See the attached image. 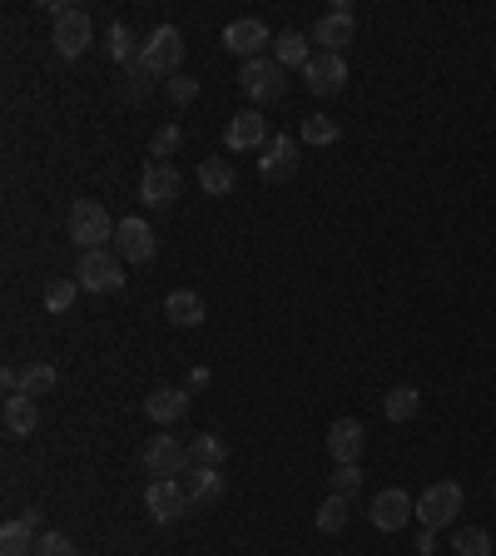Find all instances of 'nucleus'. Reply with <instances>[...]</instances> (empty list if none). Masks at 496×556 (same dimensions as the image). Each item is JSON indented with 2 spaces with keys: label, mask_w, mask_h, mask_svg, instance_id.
<instances>
[{
  "label": "nucleus",
  "mask_w": 496,
  "mask_h": 556,
  "mask_svg": "<svg viewBox=\"0 0 496 556\" xmlns=\"http://www.w3.org/2000/svg\"><path fill=\"white\" fill-rule=\"evenodd\" d=\"M50 15H55V50H60L65 60L85 55V50H90V40H95L90 15H85L80 5H65V0H50Z\"/></svg>",
  "instance_id": "7ed1b4c3"
},
{
  "label": "nucleus",
  "mask_w": 496,
  "mask_h": 556,
  "mask_svg": "<svg viewBox=\"0 0 496 556\" xmlns=\"http://www.w3.org/2000/svg\"><path fill=\"white\" fill-rule=\"evenodd\" d=\"M328 487H333V497H348V502H353V492L363 487V467H358V462H338L333 477H328Z\"/></svg>",
  "instance_id": "473e14b6"
},
{
  "label": "nucleus",
  "mask_w": 496,
  "mask_h": 556,
  "mask_svg": "<svg viewBox=\"0 0 496 556\" xmlns=\"http://www.w3.org/2000/svg\"><path fill=\"white\" fill-rule=\"evenodd\" d=\"M234 184H239V174H234L229 159H204V164H199V189H204V194L224 199V194H234Z\"/></svg>",
  "instance_id": "4be33fe9"
},
{
  "label": "nucleus",
  "mask_w": 496,
  "mask_h": 556,
  "mask_svg": "<svg viewBox=\"0 0 496 556\" xmlns=\"http://www.w3.org/2000/svg\"><path fill=\"white\" fill-rule=\"evenodd\" d=\"M258 174L268 184H288L298 174V139L293 135H273L263 144V159H258Z\"/></svg>",
  "instance_id": "9b49d317"
},
{
  "label": "nucleus",
  "mask_w": 496,
  "mask_h": 556,
  "mask_svg": "<svg viewBox=\"0 0 496 556\" xmlns=\"http://www.w3.org/2000/svg\"><path fill=\"white\" fill-rule=\"evenodd\" d=\"M164 313H169V323H179V328H199V323H204V298H199L194 288H174V293L164 298Z\"/></svg>",
  "instance_id": "412c9836"
},
{
  "label": "nucleus",
  "mask_w": 496,
  "mask_h": 556,
  "mask_svg": "<svg viewBox=\"0 0 496 556\" xmlns=\"http://www.w3.org/2000/svg\"><path fill=\"white\" fill-rule=\"evenodd\" d=\"M179 60H184V35H179V25L149 30V40H144V65H149L154 75H179Z\"/></svg>",
  "instance_id": "0eeeda50"
},
{
  "label": "nucleus",
  "mask_w": 496,
  "mask_h": 556,
  "mask_svg": "<svg viewBox=\"0 0 496 556\" xmlns=\"http://www.w3.org/2000/svg\"><path fill=\"white\" fill-rule=\"evenodd\" d=\"M189 452H194V462H204V467H219L224 457H229V442L224 437H189Z\"/></svg>",
  "instance_id": "2f4dec72"
},
{
  "label": "nucleus",
  "mask_w": 496,
  "mask_h": 556,
  "mask_svg": "<svg viewBox=\"0 0 496 556\" xmlns=\"http://www.w3.org/2000/svg\"><path fill=\"white\" fill-rule=\"evenodd\" d=\"M55 383H60L55 363H30V368H20V398H45V393H55Z\"/></svg>",
  "instance_id": "a878e982"
},
{
  "label": "nucleus",
  "mask_w": 496,
  "mask_h": 556,
  "mask_svg": "<svg viewBox=\"0 0 496 556\" xmlns=\"http://www.w3.org/2000/svg\"><path fill=\"white\" fill-rule=\"evenodd\" d=\"M224 50H229V55H244V60H258V55L268 50V25H263V20H229Z\"/></svg>",
  "instance_id": "dca6fc26"
},
{
  "label": "nucleus",
  "mask_w": 496,
  "mask_h": 556,
  "mask_svg": "<svg viewBox=\"0 0 496 556\" xmlns=\"http://www.w3.org/2000/svg\"><path fill=\"white\" fill-rule=\"evenodd\" d=\"M0 383H5V393L15 398V393H20V368H5V373H0Z\"/></svg>",
  "instance_id": "4c0bfd02"
},
{
  "label": "nucleus",
  "mask_w": 496,
  "mask_h": 556,
  "mask_svg": "<svg viewBox=\"0 0 496 556\" xmlns=\"http://www.w3.org/2000/svg\"><path fill=\"white\" fill-rule=\"evenodd\" d=\"M179 149H184V130H179V125H159V130L149 135V159H154V164H169Z\"/></svg>",
  "instance_id": "cd10ccee"
},
{
  "label": "nucleus",
  "mask_w": 496,
  "mask_h": 556,
  "mask_svg": "<svg viewBox=\"0 0 496 556\" xmlns=\"http://www.w3.org/2000/svg\"><path fill=\"white\" fill-rule=\"evenodd\" d=\"M124 80H129V95H144V90H149V80H154V70L144 65V55H139L134 65H124Z\"/></svg>",
  "instance_id": "c9c22d12"
},
{
  "label": "nucleus",
  "mask_w": 496,
  "mask_h": 556,
  "mask_svg": "<svg viewBox=\"0 0 496 556\" xmlns=\"http://www.w3.org/2000/svg\"><path fill=\"white\" fill-rule=\"evenodd\" d=\"M30 556H80V552H75V542L65 532H40V542H35Z\"/></svg>",
  "instance_id": "f704fd0d"
},
{
  "label": "nucleus",
  "mask_w": 496,
  "mask_h": 556,
  "mask_svg": "<svg viewBox=\"0 0 496 556\" xmlns=\"http://www.w3.org/2000/svg\"><path fill=\"white\" fill-rule=\"evenodd\" d=\"M313 522H318V532H323V537H338V532L348 527V497H328V502L318 507V517H313Z\"/></svg>",
  "instance_id": "c756f323"
},
{
  "label": "nucleus",
  "mask_w": 496,
  "mask_h": 556,
  "mask_svg": "<svg viewBox=\"0 0 496 556\" xmlns=\"http://www.w3.org/2000/svg\"><path fill=\"white\" fill-rule=\"evenodd\" d=\"M239 85H244L248 100H283V90H288V80H283V65L278 60H268V55H258V60H244V70H239Z\"/></svg>",
  "instance_id": "39448f33"
},
{
  "label": "nucleus",
  "mask_w": 496,
  "mask_h": 556,
  "mask_svg": "<svg viewBox=\"0 0 496 556\" xmlns=\"http://www.w3.org/2000/svg\"><path fill=\"white\" fill-rule=\"evenodd\" d=\"M353 35H358V20H353L348 5H333V10L313 25V40H318L328 55H343V45H353Z\"/></svg>",
  "instance_id": "ddd939ff"
},
{
  "label": "nucleus",
  "mask_w": 496,
  "mask_h": 556,
  "mask_svg": "<svg viewBox=\"0 0 496 556\" xmlns=\"http://www.w3.org/2000/svg\"><path fill=\"white\" fill-rule=\"evenodd\" d=\"M5 427L15 432V437H30L35 427H40V403L35 398H5Z\"/></svg>",
  "instance_id": "393cba45"
},
{
  "label": "nucleus",
  "mask_w": 496,
  "mask_h": 556,
  "mask_svg": "<svg viewBox=\"0 0 496 556\" xmlns=\"http://www.w3.org/2000/svg\"><path fill=\"white\" fill-rule=\"evenodd\" d=\"M338 135H343V130H338V120H333V115H308V120H303V130H298V139H303L308 149L338 144Z\"/></svg>",
  "instance_id": "bb28decb"
},
{
  "label": "nucleus",
  "mask_w": 496,
  "mask_h": 556,
  "mask_svg": "<svg viewBox=\"0 0 496 556\" xmlns=\"http://www.w3.org/2000/svg\"><path fill=\"white\" fill-rule=\"evenodd\" d=\"M110 55H115L120 65H134V60L144 55V45L134 40V30H129V25H110Z\"/></svg>",
  "instance_id": "7c9ffc66"
},
{
  "label": "nucleus",
  "mask_w": 496,
  "mask_h": 556,
  "mask_svg": "<svg viewBox=\"0 0 496 556\" xmlns=\"http://www.w3.org/2000/svg\"><path fill=\"white\" fill-rule=\"evenodd\" d=\"M382 413H387V422H412V417L422 413V393H417V388H407V383H397V388H387Z\"/></svg>",
  "instance_id": "b1692460"
},
{
  "label": "nucleus",
  "mask_w": 496,
  "mask_h": 556,
  "mask_svg": "<svg viewBox=\"0 0 496 556\" xmlns=\"http://www.w3.org/2000/svg\"><path fill=\"white\" fill-rule=\"evenodd\" d=\"M368 517H372V527H377V532H387V537H392V532H402V527L417 517V497H407L402 487H387V492H377V497H372Z\"/></svg>",
  "instance_id": "1a4fd4ad"
},
{
  "label": "nucleus",
  "mask_w": 496,
  "mask_h": 556,
  "mask_svg": "<svg viewBox=\"0 0 496 556\" xmlns=\"http://www.w3.org/2000/svg\"><path fill=\"white\" fill-rule=\"evenodd\" d=\"M184 413H189V393H184V388H154V393L144 398V417L159 422V427H174Z\"/></svg>",
  "instance_id": "6ab92c4d"
},
{
  "label": "nucleus",
  "mask_w": 496,
  "mask_h": 556,
  "mask_svg": "<svg viewBox=\"0 0 496 556\" xmlns=\"http://www.w3.org/2000/svg\"><path fill=\"white\" fill-rule=\"evenodd\" d=\"M268 120L258 115V110H244V115H234L229 120V130H224V144H229V154H244V149H263L268 144Z\"/></svg>",
  "instance_id": "2eb2a0df"
},
{
  "label": "nucleus",
  "mask_w": 496,
  "mask_h": 556,
  "mask_svg": "<svg viewBox=\"0 0 496 556\" xmlns=\"http://www.w3.org/2000/svg\"><path fill=\"white\" fill-rule=\"evenodd\" d=\"M189 462H194V452H189L179 437H149V447H144L149 477H179Z\"/></svg>",
  "instance_id": "f8f14e48"
},
{
  "label": "nucleus",
  "mask_w": 496,
  "mask_h": 556,
  "mask_svg": "<svg viewBox=\"0 0 496 556\" xmlns=\"http://www.w3.org/2000/svg\"><path fill=\"white\" fill-rule=\"evenodd\" d=\"M124 259L120 254H105V249H95V254H80V269H75V278H80V288L85 293H120L124 288Z\"/></svg>",
  "instance_id": "20e7f679"
},
{
  "label": "nucleus",
  "mask_w": 496,
  "mask_h": 556,
  "mask_svg": "<svg viewBox=\"0 0 496 556\" xmlns=\"http://www.w3.org/2000/svg\"><path fill=\"white\" fill-rule=\"evenodd\" d=\"M452 552L457 556H492V532H482V527H457V532H452Z\"/></svg>",
  "instance_id": "c85d7f7f"
},
{
  "label": "nucleus",
  "mask_w": 496,
  "mask_h": 556,
  "mask_svg": "<svg viewBox=\"0 0 496 556\" xmlns=\"http://www.w3.org/2000/svg\"><path fill=\"white\" fill-rule=\"evenodd\" d=\"M273 60H278L283 70H293V65L303 70V65L313 60V55H308V35H303V30H283V35H273Z\"/></svg>",
  "instance_id": "5701e85b"
},
{
  "label": "nucleus",
  "mask_w": 496,
  "mask_h": 556,
  "mask_svg": "<svg viewBox=\"0 0 496 556\" xmlns=\"http://www.w3.org/2000/svg\"><path fill=\"white\" fill-rule=\"evenodd\" d=\"M35 542H40V512H25V517L0 527V552L5 556H30Z\"/></svg>",
  "instance_id": "a211bd4d"
},
{
  "label": "nucleus",
  "mask_w": 496,
  "mask_h": 556,
  "mask_svg": "<svg viewBox=\"0 0 496 556\" xmlns=\"http://www.w3.org/2000/svg\"><path fill=\"white\" fill-rule=\"evenodd\" d=\"M75 298H80V278H55V283L45 288V308H50V313H65Z\"/></svg>",
  "instance_id": "72a5a7b5"
},
{
  "label": "nucleus",
  "mask_w": 496,
  "mask_h": 556,
  "mask_svg": "<svg viewBox=\"0 0 496 556\" xmlns=\"http://www.w3.org/2000/svg\"><path fill=\"white\" fill-rule=\"evenodd\" d=\"M432 547H437V532H427V527H422V532H417V552L432 556Z\"/></svg>",
  "instance_id": "58836bf2"
},
{
  "label": "nucleus",
  "mask_w": 496,
  "mask_h": 556,
  "mask_svg": "<svg viewBox=\"0 0 496 556\" xmlns=\"http://www.w3.org/2000/svg\"><path fill=\"white\" fill-rule=\"evenodd\" d=\"M115 254L124 264H149L154 259V229L144 219H120L115 229Z\"/></svg>",
  "instance_id": "4468645a"
},
{
  "label": "nucleus",
  "mask_w": 496,
  "mask_h": 556,
  "mask_svg": "<svg viewBox=\"0 0 496 556\" xmlns=\"http://www.w3.org/2000/svg\"><path fill=\"white\" fill-rule=\"evenodd\" d=\"M462 502H467V492H462L457 482H432V487L417 497V522H422L427 532L457 527V517H462Z\"/></svg>",
  "instance_id": "f03ea898"
},
{
  "label": "nucleus",
  "mask_w": 496,
  "mask_h": 556,
  "mask_svg": "<svg viewBox=\"0 0 496 556\" xmlns=\"http://www.w3.org/2000/svg\"><path fill=\"white\" fill-rule=\"evenodd\" d=\"M115 229H120V224H110V209H105L100 199H75V204H70V239H75L85 254L105 249V244L115 239Z\"/></svg>",
  "instance_id": "f257e3e1"
},
{
  "label": "nucleus",
  "mask_w": 496,
  "mask_h": 556,
  "mask_svg": "<svg viewBox=\"0 0 496 556\" xmlns=\"http://www.w3.org/2000/svg\"><path fill=\"white\" fill-rule=\"evenodd\" d=\"M184 492H189V507H214L224 497V472L199 462V467H189V487Z\"/></svg>",
  "instance_id": "aec40b11"
},
{
  "label": "nucleus",
  "mask_w": 496,
  "mask_h": 556,
  "mask_svg": "<svg viewBox=\"0 0 496 556\" xmlns=\"http://www.w3.org/2000/svg\"><path fill=\"white\" fill-rule=\"evenodd\" d=\"M363 447H368V432H363L358 417H338V422L328 427V452H333V462H358Z\"/></svg>",
  "instance_id": "f3484780"
},
{
  "label": "nucleus",
  "mask_w": 496,
  "mask_h": 556,
  "mask_svg": "<svg viewBox=\"0 0 496 556\" xmlns=\"http://www.w3.org/2000/svg\"><path fill=\"white\" fill-rule=\"evenodd\" d=\"M194 95H199V80H194V75H174V80H169V100H174V105H189Z\"/></svg>",
  "instance_id": "e433bc0d"
},
{
  "label": "nucleus",
  "mask_w": 496,
  "mask_h": 556,
  "mask_svg": "<svg viewBox=\"0 0 496 556\" xmlns=\"http://www.w3.org/2000/svg\"><path fill=\"white\" fill-rule=\"evenodd\" d=\"M492 487H496V482H492Z\"/></svg>",
  "instance_id": "ea45409f"
},
{
  "label": "nucleus",
  "mask_w": 496,
  "mask_h": 556,
  "mask_svg": "<svg viewBox=\"0 0 496 556\" xmlns=\"http://www.w3.org/2000/svg\"><path fill=\"white\" fill-rule=\"evenodd\" d=\"M303 80H308V90H313L318 100H333V95H343V90H348V60H343V55L318 50V55L303 65Z\"/></svg>",
  "instance_id": "423d86ee"
},
{
  "label": "nucleus",
  "mask_w": 496,
  "mask_h": 556,
  "mask_svg": "<svg viewBox=\"0 0 496 556\" xmlns=\"http://www.w3.org/2000/svg\"><path fill=\"white\" fill-rule=\"evenodd\" d=\"M144 507H149V517H154L159 527H169V522H179V517L189 512V492H184L174 477H154L149 492H144Z\"/></svg>",
  "instance_id": "9d476101"
},
{
  "label": "nucleus",
  "mask_w": 496,
  "mask_h": 556,
  "mask_svg": "<svg viewBox=\"0 0 496 556\" xmlns=\"http://www.w3.org/2000/svg\"><path fill=\"white\" fill-rule=\"evenodd\" d=\"M179 194H184V174H179L174 164H144V174H139V199H144L149 209H169Z\"/></svg>",
  "instance_id": "6e6552de"
}]
</instances>
